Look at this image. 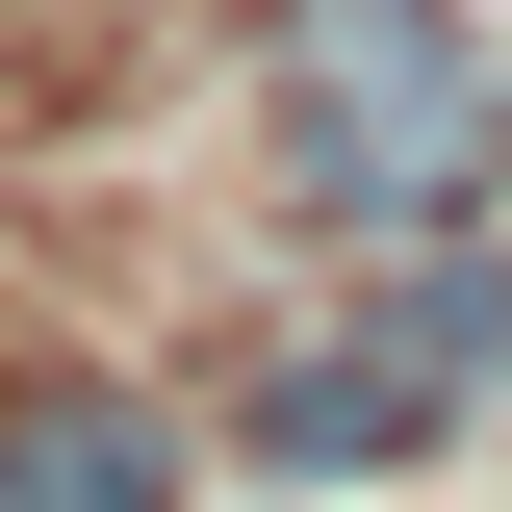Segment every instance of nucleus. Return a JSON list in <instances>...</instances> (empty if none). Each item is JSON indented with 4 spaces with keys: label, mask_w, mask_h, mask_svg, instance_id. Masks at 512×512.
Segmentation results:
<instances>
[{
    "label": "nucleus",
    "mask_w": 512,
    "mask_h": 512,
    "mask_svg": "<svg viewBox=\"0 0 512 512\" xmlns=\"http://www.w3.org/2000/svg\"><path fill=\"white\" fill-rule=\"evenodd\" d=\"M256 103H282V205L333 256H410V231H487L512 205V77H487L461 0H282Z\"/></svg>",
    "instance_id": "1"
},
{
    "label": "nucleus",
    "mask_w": 512,
    "mask_h": 512,
    "mask_svg": "<svg viewBox=\"0 0 512 512\" xmlns=\"http://www.w3.org/2000/svg\"><path fill=\"white\" fill-rule=\"evenodd\" d=\"M359 359L410 384L436 436H461V410H512V231H410V256L359 282Z\"/></svg>",
    "instance_id": "2"
},
{
    "label": "nucleus",
    "mask_w": 512,
    "mask_h": 512,
    "mask_svg": "<svg viewBox=\"0 0 512 512\" xmlns=\"http://www.w3.org/2000/svg\"><path fill=\"white\" fill-rule=\"evenodd\" d=\"M0 512H180V436L128 384H26L0 410Z\"/></svg>",
    "instance_id": "3"
},
{
    "label": "nucleus",
    "mask_w": 512,
    "mask_h": 512,
    "mask_svg": "<svg viewBox=\"0 0 512 512\" xmlns=\"http://www.w3.org/2000/svg\"><path fill=\"white\" fill-rule=\"evenodd\" d=\"M256 461H308V487H359V461H436V410L359 359V308L308 333V359H256Z\"/></svg>",
    "instance_id": "4"
}]
</instances>
